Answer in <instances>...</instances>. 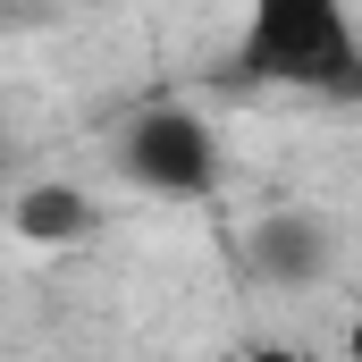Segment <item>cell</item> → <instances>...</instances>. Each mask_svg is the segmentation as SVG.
Wrapping results in <instances>:
<instances>
[{
	"mask_svg": "<svg viewBox=\"0 0 362 362\" xmlns=\"http://www.w3.org/2000/svg\"><path fill=\"white\" fill-rule=\"evenodd\" d=\"M245 68L270 85H354V17L337 0H262L245 25Z\"/></svg>",
	"mask_w": 362,
	"mask_h": 362,
	"instance_id": "cell-1",
	"label": "cell"
},
{
	"mask_svg": "<svg viewBox=\"0 0 362 362\" xmlns=\"http://www.w3.org/2000/svg\"><path fill=\"white\" fill-rule=\"evenodd\" d=\"M118 160H127V177L152 185V194H211L219 185V144H211V127L194 110H144L127 127Z\"/></svg>",
	"mask_w": 362,
	"mask_h": 362,
	"instance_id": "cell-2",
	"label": "cell"
},
{
	"mask_svg": "<svg viewBox=\"0 0 362 362\" xmlns=\"http://www.w3.org/2000/svg\"><path fill=\"white\" fill-rule=\"evenodd\" d=\"M329 253H337V236H329L320 211H278V219L253 228V270L278 278V286H312L329 270Z\"/></svg>",
	"mask_w": 362,
	"mask_h": 362,
	"instance_id": "cell-3",
	"label": "cell"
},
{
	"mask_svg": "<svg viewBox=\"0 0 362 362\" xmlns=\"http://www.w3.org/2000/svg\"><path fill=\"white\" fill-rule=\"evenodd\" d=\"M8 228L25 245H85L93 228H101V211H93V194L42 177V185H25V194H8Z\"/></svg>",
	"mask_w": 362,
	"mask_h": 362,
	"instance_id": "cell-4",
	"label": "cell"
},
{
	"mask_svg": "<svg viewBox=\"0 0 362 362\" xmlns=\"http://www.w3.org/2000/svg\"><path fill=\"white\" fill-rule=\"evenodd\" d=\"M228 362H312V354H295V346H245V354H228Z\"/></svg>",
	"mask_w": 362,
	"mask_h": 362,
	"instance_id": "cell-5",
	"label": "cell"
}]
</instances>
